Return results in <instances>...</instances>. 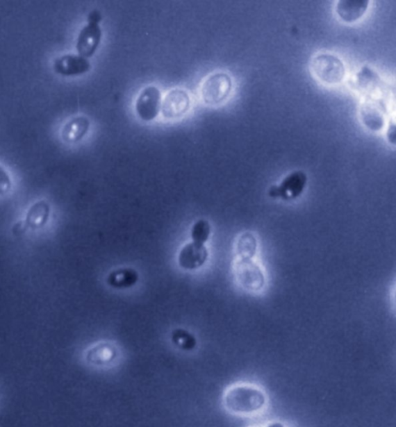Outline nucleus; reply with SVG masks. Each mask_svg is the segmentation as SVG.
<instances>
[{
    "instance_id": "nucleus-1",
    "label": "nucleus",
    "mask_w": 396,
    "mask_h": 427,
    "mask_svg": "<svg viewBox=\"0 0 396 427\" xmlns=\"http://www.w3.org/2000/svg\"><path fill=\"white\" fill-rule=\"evenodd\" d=\"M226 410L233 414H251L261 410L266 397L258 389L247 385H235L226 392L224 398Z\"/></svg>"
},
{
    "instance_id": "nucleus-2",
    "label": "nucleus",
    "mask_w": 396,
    "mask_h": 427,
    "mask_svg": "<svg viewBox=\"0 0 396 427\" xmlns=\"http://www.w3.org/2000/svg\"><path fill=\"white\" fill-rule=\"evenodd\" d=\"M313 74L325 84L337 85L344 81L346 74L343 60L329 53H319L311 62Z\"/></svg>"
},
{
    "instance_id": "nucleus-3",
    "label": "nucleus",
    "mask_w": 396,
    "mask_h": 427,
    "mask_svg": "<svg viewBox=\"0 0 396 427\" xmlns=\"http://www.w3.org/2000/svg\"><path fill=\"white\" fill-rule=\"evenodd\" d=\"M233 89V81L229 74L217 72L211 74L204 82L201 97L208 106H216L229 97Z\"/></svg>"
},
{
    "instance_id": "nucleus-4",
    "label": "nucleus",
    "mask_w": 396,
    "mask_h": 427,
    "mask_svg": "<svg viewBox=\"0 0 396 427\" xmlns=\"http://www.w3.org/2000/svg\"><path fill=\"white\" fill-rule=\"evenodd\" d=\"M306 174L297 171L284 178L281 184L273 186L270 190V196L273 198H281L284 201L295 200L303 193L307 184Z\"/></svg>"
},
{
    "instance_id": "nucleus-5",
    "label": "nucleus",
    "mask_w": 396,
    "mask_h": 427,
    "mask_svg": "<svg viewBox=\"0 0 396 427\" xmlns=\"http://www.w3.org/2000/svg\"><path fill=\"white\" fill-rule=\"evenodd\" d=\"M162 105V94L156 86H148L140 94L135 110L143 122H151L158 115Z\"/></svg>"
},
{
    "instance_id": "nucleus-6",
    "label": "nucleus",
    "mask_w": 396,
    "mask_h": 427,
    "mask_svg": "<svg viewBox=\"0 0 396 427\" xmlns=\"http://www.w3.org/2000/svg\"><path fill=\"white\" fill-rule=\"evenodd\" d=\"M190 106H191V98L187 91L175 89L169 91L160 108L165 119H175L187 113Z\"/></svg>"
},
{
    "instance_id": "nucleus-7",
    "label": "nucleus",
    "mask_w": 396,
    "mask_h": 427,
    "mask_svg": "<svg viewBox=\"0 0 396 427\" xmlns=\"http://www.w3.org/2000/svg\"><path fill=\"white\" fill-rule=\"evenodd\" d=\"M235 275L243 287L250 291H258L264 285L261 269L251 260L239 259L234 267Z\"/></svg>"
},
{
    "instance_id": "nucleus-8",
    "label": "nucleus",
    "mask_w": 396,
    "mask_h": 427,
    "mask_svg": "<svg viewBox=\"0 0 396 427\" xmlns=\"http://www.w3.org/2000/svg\"><path fill=\"white\" fill-rule=\"evenodd\" d=\"M102 32L99 24L88 23L82 28L76 42V51L79 56L88 59L92 57L101 43Z\"/></svg>"
},
{
    "instance_id": "nucleus-9",
    "label": "nucleus",
    "mask_w": 396,
    "mask_h": 427,
    "mask_svg": "<svg viewBox=\"0 0 396 427\" xmlns=\"http://www.w3.org/2000/svg\"><path fill=\"white\" fill-rule=\"evenodd\" d=\"M92 67L90 61L79 55H64L58 57L53 62V69L60 76H78L88 73Z\"/></svg>"
},
{
    "instance_id": "nucleus-10",
    "label": "nucleus",
    "mask_w": 396,
    "mask_h": 427,
    "mask_svg": "<svg viewBox=\"0 0 396 427\" xmlns=\"http://www.w3.org/2000/svg\"><path fill=\"white\" fill-rule=\"evenodd\" d=\"M386 106L381 101L370 98L361 107V118L366 128L379 131L385 126Z\"/></svg>"
},
{
    "instance_id": "nucleus-11",
    "label": "nucleus",
    "mask_w": 396,
    "mask_h": 427,
    "mask_svg": "<svg viewBox=\"0 0 396 427\" xmlns=\"http://www.w3.org/2000/svg\"><path fill=\"white\" fill-rule=\"evenodd\" d=\"M208 257L205 244L188 243L181 249L179 256L180 267L188 271H194L203 267Z\"/></svg>"
},
{
    "instance_id": "nucleus-12",
    "label": "nucleus",
    "mask_w": 396,
    "mask_h": 427,
    "mask_svg": "<svg viewBox=\"0 0 396 427\" xmlns=\"http://www.w3.org/2000/svg\"><path fill=\"white\" fill-rule=\"evenodd\" d=\"M369 3V0H340L336 3V11L343 22L354 23L365 15Z\"/></svg>"
},
{
    "instance_id": "nucleus-13",
    "label": "nucleus",
    "mask_w": 396,
    "mask_h": 427,
    "mask_svg": "<svg viewBox=\"0 0 396 427\" xmlns=\"http://www.w3.org/2000/svg\"><path fill=\"white\" fill-rule=\"evenodd\" d=\"M90 126V122L85 116H77L69 119L61 131V138L66 143H76L84 138Z\"/></svg>"
},
{
    "instance_id": "nucleus-14",
    "label": "nucleus",
    "mask_w": 396,
    "mask_h": 427,
    "mask_svg": "<svg viewBox=\"0 0 396 427\" xmlns=\"http://www.w3.org/2000/svg\"><path fill=\"white\" fill-rule=\"evenodd\" d=\"M117 350L113 344L101 342L90 347L86 352V362L94 366L102 367L113 362L117 358Z\"/></svg>"
},
{
    "instance_id": "nucleus-15",
    "label": "nucleus",
    "mask_w": 396,
    "mask_h": 427,
    "mask_svg": "<svg viewBox=\"0 0 396 427\" xmlns=\"http://www.w3.org/2000/svg\"><path fill=\"white\" fill-rule=\"evenodd\" d=\"M381 77L370 66H363L354 77V87L363 94H372L378 89H381Z\"/></svg>"
},
{
    "instance_id": "nucleus-16",
    "label": "nucleus",
    "mask_w": 396,
    "mask_h": 427,
    "mask_svg": "<svg viewBox=\"0 0 396 427\" xmlns=\"http://www.w3.org/2000/svg\"><path fill=\"white\" fill-rule=\"evenodd\" d=\"M49 214H51V207H49V203L44 200L38 201L30 207L24 221H26L28 228L38 230L48 222Z\"/></svg>"
},
{
    "instance_id": "nucleus-17",
    "label": "nucleus",
    "mask_w": 396,
    "mask_h": 427,
    "mask_svg": "<svg viewBox=\"0 0 396 427\" xmlns=\"http://www.w3.org/2000/svg\"><path fill=\"white\" fill-rule=\"evenodd\" d=\"M138 280V273L135 269L124 268L115 269L110 273L107 278V283L117 289L130 288L137 284Z\"/></svg>"
},
{
    "instance_id": "nucleus-18",
    "label": "nucleus",
    "mask_w": 396,
    "mask_h": 427,
    "mask_svg": "<svg viewBox=\"0 0 396 427\" xmlns=\"http://www.w3.org/2000/svg\"><path fill=\"white\" fill-rule=\"evenodd\" d=\"M257 250V242L250 233L242 234L238 239L237 251L241 260H251Z\"/></svg>"
},
{
    "instance_id": "nucleus-19",
    "label": "nucleus",
    "mask_w": 396,
    "mask_h": 427,
    "mask_svg": "<svg viewBox=\"0 0 396 427\" xmlns=\"http://www.w3.org/2000/svg\"><path fill=\"white\" fill-rule=\"evenodd\" d=\"M211 234V226L206 219H198L192 227L191 237L192 242L204 244Z\"/></svg>"
},
{
    "instance_id": "nucleus-20",
    "label": "nucleus",
    "mask_w": 396,
    "mask_h": 427,
    "mask_svg": "<svg viewBox=\"0 0 396 427\" xmlns=\"http://www.w3.org/2000/svg\"><path fill=\"white\" fill-rule=\"evenodd\" d=\"M172 342L181 349L192 350L197 345V340L191 333L183 329H176L172 333Z\"/></svg>"
},
{
    "instance_id": "nucleus-21",
    "label": "nucleus",
    "mask_w": 396,
    "mask_h": 427,
    "mask_svg": "<svg viewBox=\"0 0 396 427\" xmlns=\"http://www.w3.org/2000/svg\"><path fill=\"white\" fill-rule=\"evenodd\" d=\"M12 180L9 173L0 165V196H6L12 189Z\"/></svg>"
},
{
    "instance_id": "nucleus-22",
    "label": "nucleus",
    "mask_w": 396,
    "mask_h": 427,
    "mask_svg": "<svg viewBox=\"0 0 396 427\" xmlns=\"http://www.w3.org/2000/svg\"><path fill=\"white\" fill-rule=\"evenodd\" d=\"M27 229L28 226L26 221H19L15 223L13 228H12V233L19 237V236H22L26 233Z\"/></svg>"
},
{
    "instance_id": "nucleus-23",
    "label": "nucleus",
    "mask_w": 396,
    "mask_h": 427,
    "mask_svg": "<svg viewBox=\"0 0 396 427\" xmlns=\"http://www.w3.org/2000/svg\"><path fill=\"white\" fill-rule=\"evenodd\" d=\"M101 20V15L97 10L90 12L88 16V23L99 24Z\"/></svg>"
},
{
    "instance_id": "nucleus-24",
    "label": "nucleus",
    "mask_w": 396,
    "mask_h": 427,
    "mask_svg": "<svg viewBox=\"0 0 396 427\" xmlns=\"http://www.w3.org/2000/svg\"><path fill=\"white\" fill-rule=\"evenodd\" d=\"M267 427H284V426L283 424H281V423L275 422V423H272V424L267 426Z\"/></svg>"
}]
</instances>
